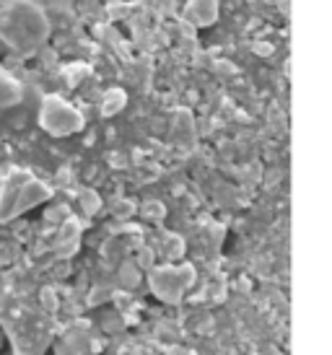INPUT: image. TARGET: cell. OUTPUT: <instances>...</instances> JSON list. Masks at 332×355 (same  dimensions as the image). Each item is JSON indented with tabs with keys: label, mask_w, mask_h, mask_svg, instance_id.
Masks as SVG:
<instances>
[{
	"label": "cell",
	"mask_w": 332,
	"mask_h": 355,
	"mask_svg": "<svg viewBox=\"0 0 332 355\" xmlns=\"http://www.w3.org/2000/svg\"><path fill=\"white\" fill-rule=\"evenodd\" d=\"M185 16L195 26H210L218 19V0H187Z\"/></svg>",
	"instance_id": "cell-1"
},
{
	"label": "cell",
	"mask_w": 332,
	"mask_h": 355,
	"mask_svg": "<svg viewBox=\"0 0 332 355\" xmlns=\"http://www.w3.org/2000/svg\"><path fill=\"white\" fill-rule=\"evenodd\" d=\"M52 107H55V119H47L44 125H47L52 132H73V130L81 128V117L76 109H70L68 104H60V101H49Z\"/></svg>",
	"instance_id": "cell-2"
}]
</instances>
